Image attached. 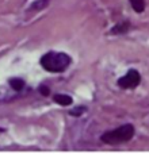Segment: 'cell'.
Returning a JSON list of instances; mask_svg holds the SVG:
<instances>
[{"instance_id": "6da1fadb", "label": "cell", "mask_w": 149, "mask_h": 154, "mask_svg": "<svg viewBox=\"0 0 149 154\" xmlns=\"http://www.w3.org/2000/svg\"><path fill=\"white\" fill-rule=\"evenodd\" d=\"M71 62H72V60H71V57L68 54L56 53V51H50V53L45 54L41 58V65L43 66V69L53 73L64 72L71 65Z\"/></svg>"}, {"instance_id": "7a4b0ae2", "label": "cell", "mask_w": 149, "mask_h": 154, "mask_svg": "<svg viewBox=\"0 0 149 154\" xmlns=\"http://www.w3.org/2000/svg\"><path fill=\"white\" fill-rule=\"evenodd\" d=\"M134 127L132 125H123L115 130L107 131L100 137V141L107 145H118L122 142H128L133 138Z\"/></svg>"}, {"instance_id": "3957f363", "label": "cell", "mask_w": 149, "mask_h": 154, "mask_svg": "<svg viewBox=\"0 0 149 154\" xmlns=\"http://www.w3.org/2000/svg\"><path fill=\"white\" fill-rule=\"evenodd\" d=\"M141 81V76L137 70H129L123 77H121L118 80V85L123 89H132V88H136L137 85Z\"/></svg>"}, {"instance_id": "277c9868", "label": "cell", "mask_w": 149, "mask_h": 154, "mask_svg": "<svg viewBox=\"0 0 149 154\" xmlns=\"http://www.w3.org/2000/svg\"><path fill=\"white\" fill-rule=\"evenodd\" d=\"M54 101L59 103L60 106H69V104H72V97L68 95H56Z\"/></svg>"}, {"instance_id": "5b68a950", "label": "cell", "mask_w": 149, "mask_h": 154, "mask_svg": "<svg viewBox=\"0 0 149 154\" xmlns=\"http://www.w3.org/2000/svg\"><path fill=\"white\" fill-rule=\"evenodd\" d=\"M132 4V7H133V10L136 11V12L141 14L142 11L145 10V2L144 0H129Z\"/></svg>"}, {"instance_id": "8992f818", "label": "cell", "mask_w": 149, "mask_h": 154, "mask_svg": "<svg viewBox=\"0 0 149 154\" xmlns=\"http://www.w3.org/2000/svg\"><path fill=\"white\" fill-rule=\"evenodd\" d=\"M10 85L12 89L15 91H22L24 87V81L22 79H11L10 80Z\"/></svg>"}, {"instance_id": "52a82bcc", "label": "cell", "mask_w": 149, "mask_h": 154, "mask_svg": "<svg viewBox=\"0 0 149 154\" xmlns=\"http://www.w3.org/2000/svg\"><path fill=\"white\" fill-rule=\"evenodd\" d=\"M128 29H129V24L128 23H121V24H118L115 29H113L111 32H113V34H121V32H125Z\"/></svg>"}, {"instance_id": "ba28073f", "label": "cell", "mask_w": 149, "mask_h": 154, "mask_svg": "<svg viewBox=\"0 0 149 154\" xmlns=\"http://www.w3.org/2000/svg\"><path fill=\"white\" fill-rule=\"evenodd\" d=\"M84 107H81V108H74V109H72V111H69V114L71 115H80V114H83V112H84Z\"/></svg>"}, {"instance_id": "9c48e42d", "label": "cell", "mask_w": 149, "mask_h": 154, "mask_svg": "<svg viewBox=\"0 0 149 154\" xmlns=\"http://www.w3.org/2000/svg\"><path fill=\"white\" fill-rule=\"evenodd\" d=\"M40 92L42 93L43 96H48L49 93H50V91H49V88H48V87H45V85H41V88H40Z\"/></svg>"}]
</instances>
